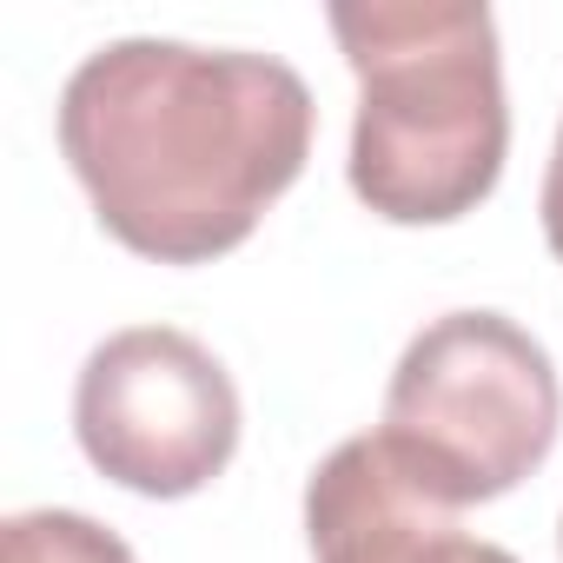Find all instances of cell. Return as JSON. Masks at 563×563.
<instances>
[{
	"label": "cell",
	"instance_id": "1",
	"mask_svg": "<svg viewBox=\"0 0 563 563\" xmlns=\"http://www.w3.org/2000/svg\"><path fill=\"white\" fill-rule=\"evenodd\" d=\"M312 120V87L272 54L113 41L60 93V153L126 252L212 265L299 186Z\"/></svg>",
	"mask_w": 563,
	"mask_h": 563
},
{
	"label": "cell",
	"instance_id": "2",
	"mask_svg": "<svg viewBox=\"0 0 563 563\" xmlns=\"http://www.w3.org/2000/svg\"><path fill=\"white\" fill-rule=\"evenodd\" d=\"M358 80L352 192L391 225H451L497 192L510 153L504 47L484 0L332 8Z\"/></svg>",
	"mask_w": 563,
	"mask_h": 563
},
{
	"label": "cell",
	"instance_id": "3",
	"mask_svg": "<svg viewBox=\"0 0 563 563\" xmlns=\"http://www.w3.org/2000/svg\"><path fill=\"white\" fill-rule=\"evenodd\" d=\"M556 424L563 385L550 352L504 312H444L405 345L378 444L431 504L471 510L543 471Z\"/></svg>",
	"mask_w": 563,
	"mask_h": 563
},
{
	"label": "cell",
	"instance_id": "4",
	"mask_svg": "<svg viewBox=\"0 0 563 563\" xmlns=\"http://www.w3.org/2000/svg\"><path fill=\"white\" fill-rule=\"evenodd\" d=\"M74 438L133 497H192L239 451V391L192 332L126 325L80 365Z\"/></svg>",
	"mask_w": 563,
	"mask_h": 563
},
{
	"label": "cell",
	"instance_id": "5",
	"mask_svg": "<svg viewBox=\"0 0 563 563\" xmlns=\"http://www.w3.org/2000/svg\"><path fill=\"white\" fill-rule=\"evenodd\" d=\"M306 537L319 563H517L484 543L457 510L431 504L378 444V431L345 438L306 484Z\"/></svg>",
	"mask_w": 563,
	"mask_h": 563
},
{
	"label": "cell",
	"instance_id": "6",
	"mask_svg": "<svg viewBox=\"0 0 563 563\" xmlns=\"http://www.w3.org/2000/svg\"><path fill=\"white\" fill-rule=\"evenodd\" d=\"M0 563H133V550L80 510H21L0 523Z\"/></svg>",
	"mask_w": 563,
	"mask_h": 563
},
{
	"label": "cell",
	"instance_id": "7",
	"mask_svg": "<svg viewBox=\"0 0 563 563\" xmlns=\"http://www.w3.org/2000/svg\"><path fill=\"white\" fill-rule=\"evenodd\" d=\"M537 212H543V239H550V252H556V265H563V126H556V153H550Z\"/></svg>",
	"mask_w": 563,
	"mask_h": 563
},
{
	"label": "cell",
	"instance_id": "8",
	"mask_svg": "<svg viewBox=\"0 0 563 563\" xmlns=\"http://www.w3.org/2000/svg\"><path fill=\"white\" fill-rule=\"evenodd\" d=\"M556 543H563V523H556Z\"/></svg>",
	"mask_w": 563,
	"mask_h": 563
}]
</instances>
